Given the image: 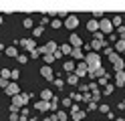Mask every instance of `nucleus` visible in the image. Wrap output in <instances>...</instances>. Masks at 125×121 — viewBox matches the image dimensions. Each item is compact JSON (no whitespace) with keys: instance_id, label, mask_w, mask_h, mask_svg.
Listing matches in <instances>:
<instances>
[{"instance_id":"8","label":"nucleus","mask_w":125,"mask_h":121,"mask_svg":"<svg viewBox=\"0 0 125 121\" xmlns=\"http://www.w3.org/2000/svg\"><path fill=\"white\" fill-rule=\"evenodd\" d=\"M75 75L77 77H85V75H89V69H87V65H85V61H81V63H77V67H75Z\"/></svg>"},{"instance_id":"52","label":"nucleus","mask_w":125,"mask_h":121,"mask_svg":"<svg viewBox=\"0 0 125 121\" xmlns=\"http://www.w3.org/2000/svg\"><path fill=\"white\" fill-rule=\"evenodd\" d=\"M42 121H52V119H51V117H44V119H42Z\"/></svg>"},{"instance_id":"33","label":"nucleus","mask_w":125,"mask_h":121,"mask_svg":"<svg viewBox=\"0 0 125 121\" xmlns=\"http://www.w3.org/2000/svg\"><path fill=\"white\" fill-rule=\"evenodd\" d=\"M93 40H101V43H103V40H105V34H103L101 30H97V32H95V36H93Z\"/></svg>"},{"instance_id":"1","label":"nucleus","mask_w":125,"mask_h":121,"mask_svg":"<svg viewBox=\"0 0 125 121\" xmlns=\"http://www.w3.org/2000/svg\"><path fill=\"white\" fill-rule=\"evenodd\" d=\"M85 65H87V69H89V73H93V71H97V69H101V55L99 53H89V55H85Z\"/></svg>"},{"instance_id":"20","label":"nucleus","mask_w":125,"mask_h":121,"mask_svg":"<svg viewBox=\"0 0 125 121\" xmlns=\"http://www.w3.org/2000/svg\"><path fill=\"white\" fill-rule=\"evenodd\" d=\"M59 51H61L62 55H71V53H73V46H71V44H67V43H62V44L59 46Z\"/></svg>"},{"instance_id":"4","label":"nucleus","mask_w":125,"mask_h":121,"mask_svg":"<svg viewBox=\"0 0 125 121\" xmlns=\"http://www.w3.org/2000/svg\"><path fill=\"white\" fill-rule=\"evenodd\" d=\"M113 22L109 20V18H101L99 20V30L103 32V34H113Z\"/></svg>"},{"instance_id":"18","label":"nucleus","mask_w":125,"mask_h":121,"mask_svg":"<svg viewBox=\"0 0 125 121\" xmlns=\"http://www.w3.org/2000/svg\"><path fill=\"white\" fill-rule=\"evenodd\" d=\"M52 91H49V89H44V91H41V101H52Z\"/></svg>"},{"instance_id":"7","label":"nucleus","mask_w":125,"mask_h":121,"mask_svg":"<svg viewBox=\"0 0 125 121\" xmlns=\"http://www.w3.org/2000/svg\"><path fill=\"white\" fill-rule=\"evenodd\" d=\"M85 115H87V113L81 111V109H79V105H71V117H73L75 121H83Z\"/></svg>"},{"instance_id":"23","label":"nucleus","mask_w":125,"mask_h":121,"mask_svg":"<svg viewBox=\"0 0 125 121\" xmlns=\"http://www.w3.org/2000/svg\"><path fill=\"white\" fill-rule=\"evenodd\" d=\"M115 51L117 53H125V40H117V43H115Z\"/></svg>"},{"instance_id":"45","label":"nucleus","mask_w":125,"mask_h":121,"mask_svg":"<svg viewBox=\"0 0 125 121\" xmlns=\"http://www.w3.org/2000/svg\"><path fill=\"white\" fill-rule=\"evenodd\" d=\"M10 121H20V115L18 113H10Z\"/></svg>"},{"instance_id":"27","label":"nucleus","mask_w":125,"mask_h":121,"mask_svg":"<svg viewBox=\"0 0 125 121\" xmlns=\"http://www.w3.org/2000/svg\"><path fill=\"white\" fill-rule=\"evenodd\" d=\"M20 77V71L18 69H14V71H10V83H16V79Z\"/></svg>"},{"instance_id":"3","label":"nucleus","mask_w":125,"mask_h":121,"mask_svg":"<svg viewBox=\"0 0 125 121\" xmlns=\"http://www.w3.org/2000/svg\"><path fill=\"white\" fill-rule=\"evenodd\" d=\"M109 61H111L115 73H119V71H123V69H125V59H121V56L117 55V53H111V55H109Z\"/></svg>"},{"instance_id":"21","label":"nucleus","mask_w":125,"mask_h":121,"mask_svg":"<svg viewBox=\"0 0 125 121\" xmlns=\"http://www.w3.org/2000/svg\"><path fill=\"white\" fill-rule=\"evenodd\" d=\"M89 77H91V79H95V77H97V79L105 77V69L101 67V69H97V71H93V73H89Z\"/></svg>"},{"instance_id":"48","label":"nucleus","mask_w":125,"mask_h":121,"mask_svg":"<svg viewBox=\"0 0 125 121\" xmlns=\"http://www.w3.org/2000/svg\"><path fill=\"white\" fill-rule=\"evenodd\" d=\"M103 53H105V55H107V56H109V55H111V53H113V51H111V46H109V44H107V46H105V48H103Z\"/></svg>"},{"instance_id":"42","label":"nucleus","mask_w":125,"mask_h":121,"mask_svg":"<svg viewBox=\"0 0 125 121\" xmlns=\"http://www.w3.org/2000/svg\"><path fill=\"white\" fill-rule=\"evenodd\" d=\"M71 99H75V101H81V99H83V95H81V93H71Z\"/></svg>"},{"instance_id":"30","label":"nucleus","mask_w":125,"mask_h":121,"mask_svg":"<svg viewBox=\"0 0 125 121\" xmlns=\"http://www.w3.org/2000/svg\"><path fill=\"white\" fill-rule=\"evenodd\" d=\"M0 79H8L10 81V69H2L0 71Z\"/></svg>"},{"instance_id":"37","label":"nucleus","mask_w":125,"mask_h":121,"mask_svg":"<svg viewBox=\"0 0 125 121\" xmlns=\"http://www.w3.org/2000/svg\"><path fill=\"white\" fill-rule=\"evenodd\" d=\"M99 111H101V113H107V115L111 113V109H109V105H99Z\"/></svg>"},{"instance_id":"12","label":"nucleus","mask_w":125,"mask_h":121,"mask_svg":"<svg viewBox=\"0 0 125 121\" xmlns=\"http://www.w3.org/2000/svg\"><path fill=\"white\" fill-rule=\"evenodd\" d=\"M69 44H71L73 48H81L83 40H81V36H79V34H75V32H73V34L69 36Z\"/></svg>"},{"instance_id":"15","label":"nucleus","mask_w":125,"mask_h":121,"mask_svg":"<svg viewBox=\"0 0 125 121\" xmlns=\"http://www.w3.org/2000/svg\"><path fill=\"white\" fill-rule=\"evenodd\" d=\"M125 85V71L115 73V87H123Z\"/></svg>"},{"instance_id":"43","label":"nucleus","mask_w":125,"mask_h":121,"mask_svg":"<svg viewBox=\"0 0 125 121\" xmlns=\"http://www.w3.org/2000/svg\"><path fill=\"white\" fill-rule=\"evenodd\" d=\"M99 85H103V87H105V85H109V79H107V75L99 79Z\"/></svg>"},{"instance_id":"38","label":"nucleus","mask_w":125,"mask_h":121,"mask_svg":"<svg viewBox=\"0 0 125 121\" xmlns=\"http://www.w3.org/2000/svg\"><path fill=\"white\" fill-rule=\"evenodd\" d=\"M16 61H18L20 65H24V63L28 61V56H26V55H18V56H16Z\"/></svg>"},{"instance_id":"5","label":"nucleus","mask_w":125,"mask_h":121,"mask_svg":"<svg viewBox=\"0 0 125 121\" xmlns=\"http://www.w3.org/2000/svg\"><path fill=\"white\" fill-rule=\"evenodd\" d=\"M57 48H59V44L54 43V40H49L44 46H41L38 51H41V55H54L57 53Z\"/></svg>"},{"instance_id":"19","label":"nucleus","mask_w":125,"mask_h":121,"mask_svg":"<svg viewBox=\"0 0 125 121\" xmlns=\"http://www.w3.org/2000/svg\"><path fill=\"white\" fill-rule=\"evenodd\" d=\"M71 56H73V59H77V61H85V55H83V51H81V48H73Z\"/></svg>"},{"instance_id":"26","label":"nucleus","mask_w":125,"mask_h":121,"mask_svg":"<svg viewBox=\"0 0 125 121\" xmlns=\"http://www.w3.org/2000/svg\"><path fill=\"white\" fill-rule=\"evenodd\" d=\"M62 26V20L61 18H52V22H51V28H54V30H59Z\"/></svg>"},{"instance_id":"6","label":"nucleus","mask_w":125,"mask_h":121,"mask_svg":"<svg viewBox=\"0 0 125 121\" xmlns=\"http://www.w3.org/2000/svg\"><path fill=\"white\" fill-rule=\"evenodd\" d=\"M62 26H65V28H69V30H75L77 26H79V16H77V14H69Z\"/></svg>"},{"instance_id":"35","label":"nucleus","mask_w":125,"mask_h":121,"mask_svg":"<svg viewBox=\"0 0 125 121\" xmlns=\"http://www.w3.org/2000/svg\"><path fill=\"white\" fill-rule=\"evenodd\" d=\"M67 117H69V115H67L65 111H59V113H57V119H59V121H67Z\"/></svg>"},{"instance_id":"50","label":"nucleus","mask_w":125,"mask_h":121,"mask_svg":"<svg viewBox=\"0 0 125 121\" xmlns=\"http://www.w3.org/2000/svg\"><path fill=\"white\" fill-rule=\"evenodd\" d=\"M46 16H57V10H46Z\"/></svg>"},{"instance_id":"36","label":"nucleus","mask_w":125,"mask_h":121,"mask_svg":"<svg viewBox=\"0 0 125 121\" xmlns=\"http://www.w3.org/2000/svg\"><path fill=\"white\" fill-rule=\"evenodd\" d=\"M97 18H103V10H93V20Z\"/></svg>"},{"instance_id":"2","label":"nucleus","mask_w":125,"mask_h":121,"mask_svg":"<svg viewBox=\"0 0 125 121\" xmlns=\"http://www.w3.org/2000/svg\"><path fill=\"white\" fill-rule=\"evenodd\" d=\"M28 99H30V95H16V97H12V103H10V113H16L18 109H22L24 105L28 103Z\"/></svg>"},{"instance_id":"34","label":"nucleus","mask_w":125,"mask_h":121,"mask_svg":"<svg viewBox=\"0 0 125 121\" xmlns=\"http://www.w3.org/2000/svg\"><path fill=\"white\" fill-rule=\"evenodd\" d=\"M67 16H69V12H67V10H57V18H61V20L65 18V20H67Z\"/></svg>"},{"instance_id":"46","label":"nucleus","mask_w":125,"mask_h":121,"mask_svg":"<svg viewBox=\"0 0 125 121\" xmlns=\"http://www.w3.org/2000/svg\"><path fill=\"white\" fill-rule=\"evenodd\" d=\"M62 107H71V97H67V99H62Z\"/></svg>"},{"instance_id":"53","label":"nucleus","mask_w":125,"mask_h":121,"mask_svg":"<svg viewBox=\"0 0 125 121\" xmlns=\"http://www.w3.org/2000/svg\"><path fill=\"white\" fill-rule=\"evenodd\" d=\"M115 121H125V119H121V117H117V119H115Z\"/></svg>"},{"instance_id":"25","label":"nucleus","mask_w":125,"mask_h":121,"mask_svg":"<svg viewBox=\"0 0 125 121\" xmlns=\"http://www.w3.org/2000/svg\"><path fill=\"white\" fill-rule=\"evenodd\" d=\"M67 83H69V85H77V83H79V77H77L75 73H71V75L67 77Z\"/></svg>"},{"instance_id":"32","label":"nucleus","mask_w":125,"mask_h":121,"mask_svg":"<svg viewBox=\"0 0 125 121\" xmlns=\"http://www.w3.org/2000/svg\"><path fill=\"white\" fill-rule=\"evenodd\" d=\"M59 109V99L57 97H52V101H51V111H57Z\"/></svg>"},{"instance_id":"28","label":"nucleus","mask_w":125,"mask_h":121,"mask_svg":"<svg viewBox=\"0 0 125 121\" xmlns=\"http://www.w3.org/2000/svg\"><path fill=\"white\" fill-rule=\"evenodd\" d=\"M111 22H113V26H117V28H119V26H121V22H123V18H121V16H119V14H115Z\"/></svg>"},{"instance_id":"44","label":"nucleus","mask_w":125,"mask_h":121,"mask_svg":"<svg viewBox=\"0 0 125 121\" xmlns=\"http://www.w3.org/2000/svg\"><path fill=\"white\" fill-rule=\"evenodd\" d=\"M95 109H99V105H97L95 101H91V103H89V111H95Z\"/></svg>"},{"instance_id":"55","label":"nucleus","mask_w":125,"mask_h":121,"mask_svg":"<svg viewBox=\"0 0 125 121\" xmlns=\"http://www.w3.org/2000/svg\"><path fill=\"white\" fill-rule=\"evenodd\" d=\"M123 55H125V53H123Z\"/></svg>"},{"instance_id":"49","label":"nucleus","mask_w":125,"mask_h":121,"mask_svg":"<svg viewBox=\"0 0 125 121\" xmlns=\"http://www.w3.org/2000/svg\"><path fill=\"white\" fill-rule=\"evenodd\" d=\"M54 87L61 89V87H62V79H54Z\"/></svg>"},{"instance_id":"24","label":"nucleus","mask_w":125,"mask_h":121,"mask_svg":"<svg viewBox=\"0 0 125 121\" xmlns=\"http://www.w3.org/2000/svg\"><path fill=\"white\" fill-rule=\"evenodd\" d=\"M42 32H44V26H42V24H41V26H34V28H32V36H34V38H38V36L42 34Z\"/></svg>"},{"instance_id":"40","label":"nucleus","mask_w":125,"mask_h":121,"mask_svg":"<svg viewBox=\"0 0 125 121\" xmlns=\"http://www.w3.org/2000/svg\"><path fill=\"white\" fill-rule=\"evenodd\" d=\"M8 85H10V81H8V79H0V87H2V89H6Z\"/></svg>"},{"instance_id":"41","label":"nucleus","mask_w":125,"mask_h":121,"mask_svg":"<svg viewBox=\"0 0 125 121\" xmlns=\"http://www.w3.org/2000/svg\"><path fill=\"white\" fill-rule=\"evenodd\" d=\"M38 56H41V51H38V48H34V51L30 53V59H38Z\"/></svg>"},{"instance_id":"47","label":"nucleus","mask_w":125,"mask_h":121,"mask_svg":"<svg viewBox=\"0 0 125 121\" xmlns=\"http://www.w3.org/2000/svg\"><path fill=\"white\" fill-rule=\"evenodd\" d=\"M52 56H54V61H57V59H62V53H61V51H59V48H57V53H54Z\"/></svg>"},{"instance_id":"39","label":"nucleus","mask_w":125,"mask_h":121,"mask_svg":"<svg viewBox=\"0 0 125 121\" xmlns=\"http://www.w3.org/2000/svg\"><path fill=\"white\" fill-rule=\"evenodd\" d=\"M24 28H34L32 26V18H24Z\"/></svg>"},{"instance_id":"29","label":"nucleus","mask_w":125,"mask_h":121,"mask_svg":"<svg viewBox=\"0 0 125 121\" xmlns=\"http://www.w3.org/2000/svg\"><path fill=\"white\" fill-rule=\"evenodd\" d=\"M115 91V85L113 83H109V85H105V91H103V95H111Z\"/></svg>"},{"instance_id":"13","label":"nucleus","mask_w":125,"mask_h":121,"mask_svg":"<svg viewBox=\"0 0 125 121\" xmlns=\"http://www.w3.org/2000/svg\"><path fill=\"white\" fill-rule=\"evenodd\" d=\"M34 109L36 111H42V113L44 111H51V101H36L34 103Z\"/></svg>"},{"instance_id":"54","label":"nucleus","mask_w":125,"mask_h":121,"mask_svg":"<svg viewBox=\"0 0 125 121\" xmlns=\"http://www.w3.org/2000/svg\"><path fill=\"white\" fill-rule=\"evenodd\" d=\"M0 24H2V16H0Z\"/></svg>"},{"instance_id":"14","label":"nucleus","mask_w":125,"mask_h":121,"mask_svg":"<svg viewBox=\"0 0 125 121\" xmlns=\"http://www.w3.org/2000/svg\"><path fill=\"white\" fill-rule=\"evenodd\" d=\"M4 53H6V56H10V59H16V56L20 55V53H18V48H16V44L6 46V48H4Z\"/></svg>"},{"instance_id":"51","label":"nucleus","mask_w":125,"mask_h":121,"mask_svg":"<svg viewBox=\"0 0 125 121\" xmlns=\"http://www.w3.org/2000/svg\"><path fill=\"white\" fill-rule=\"evenodd\" d=\"M2 53H4V46H2V44H0V55H2Z\"/></svg>"},{"instance_id":"31","label":"nucleus","mask_w":125,"mask_h":121,"mask_svg":"<svg viewBox=\"0 0 125 121\" xmlns=\"http://www.w3.org/2000/svg\"><path fill=\"white\" fill-rule=\"evenodd\" d=\"M42 61L51 67V63H54V56H52V55H42Z\"/></svg>"},{"instance_id":"17","label":"nucleus","mask_w":125,"mask_h":121,"mask_svg":"<svg viewBox=\"0 0 125 121\" xmlns=\"http://www.w3.org/2000/svg\"><path fill=\"white\" fill-rule=\"evenodd\" d=\"M87 30L95 34V32L99 30V20H89V22H87Z\"/></svg>"},{"instance_id":"22","label":"nucleus","mask_w":125,"mask_h":121,"mask_svg":"<svg viewBox=\"0 0 125 121\" xmlns=\"http://www.w3.org/2000/svg\"><path fill=\"white\" fill-rule=\"evenodd\" d=\"M75 67H77V65H75L73 61H65V65H62L65 73H73V71H75Z\"/></svg>"},{"instance_id":"11","label":"nucleus","mask_w":125,"mask_h":121,"mask_svg":"<svg viewBox=\"0 0 125 121\" xmlns=\"http://www.w3.org/2000/svg\"><path fill=\"white\" fill-rule=\"evenodd\" d=\"M8 97H16V95H20V87L16 85V83H10L8 87H6V91H4Z\"/></svg>"},{"instance_id":"10","label":"nucleus","mask_w":125,"mask_h":121,"mask_svg":"<svg viewBox=\"0 0 125 121\" xmlns=\"http://www.w3.org/2000/svg\"><path fill=\"white\" fill-rule=\"evenodd\" d=\"M41 77H44L46 81H54V73H52V69L49 67V65L41 67Z\"/></svg>"},{"instance_id":"9","label":"nucleus","mask_w":125,"mask_h":121,"mask_svg":"<svg viewBox=\"0 0 125 121\" xmlns=\"http://www.w3.org/2000/svg\"><path fill=\"white\" fill-rule=\"evenodd\" d=\"M18 43H20V46H22V48H26V51H30V53H32V51H34V46H36L34 38H20Z\"/></svg>"},{"instance_id":"16","label":"nucleus","mask_w":125,"mask_h":121,"mask_svg":"<svg viewBox=\"0 0 125 121\" xmlns=\"http://www.w3.org/2000/svg\"><path fill=\"white\" fill-rule=\"evenodd\" d=\"M107 46V43L103 40V43H101V40H91V48H93V53H97V51H101V48H105Z\"/></svg>"}]
</instances>
